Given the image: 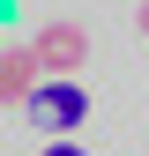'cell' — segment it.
Instances as JSON below:
<instances>
[{"instance_id": "1", "label": "cell", "mask_w": 149, "mask_h": 156, "mask_svg": "<svg viewBox=\"0 0 149 156\" xmlns=\"http://www.w3.org/2000/svg\"><path fill=\"white\" fill-rule=\"evenodd\" d=\"M30 119L45 126V134H74L89 119V97H82V82L74 74H52L45 89H30Z\"/></svg>"}, {"instance_id": "3", "label": "cell", "mask_w": 149, "mask_h": 156, "mask_svg": "<svg viewBox=\"0 0 149 156\" xmlns=\"http://www.w3.org/2000/svg\"><path fill=\"white\" fill-rule=\"evenodd\" d=\"M30 89H37V52H30V45H8V52H0V104L23 112Z\"/></svg>"}, {"instance_id": "2", "label": "cell", "mask_w": 149, "mask_h": 156, "mask_svg": "<svg viewBox=\"0 0 149 156\" xmlns=\"http://www.w3.org/2000/svg\"><path fill=\"white\" fill-rule=\"evenodd\" d=\"M30 52H37V74H82V60H89V30L82 23H45L30 37Z\"/></svg>"}, {"instance_id": "5", "label": "cell", "mask_w": 149, "mask_h": 156, "mask_svg": "<svg viewBox=\"0 0 149 156\" xmlns=\"http://www.w3.org/2000/svg\"><path fill=\"white\" fill-rule=\"evenodd\" d=\"M134 30H142V37H149V0H142V15H134Z\"/></svg>"}, {"instance_id": "4", "label": "cell", "mask_w": 149, "mask_h": 156, "mask_svg": "<svg viewBox=\"0 0 149 156\" xmlns=\"http://www.w3.org/2000/svg\"><path fill=\"white\" fill-rule=\"evenodd\" d=\"M45 156H89L82 141H67V134H52V141H45Z\"/></svg>"}]
</instances>
